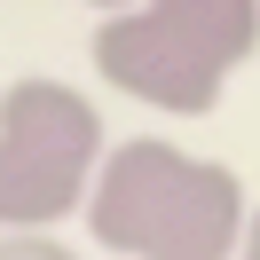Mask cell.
Wrapping results in <instances>:
<instances>
[{"mask_svg":"<svg viewBox=\"0 0 260 260\" xmlns=\"http://www.w3.org/2000/svg\"><path fill=\"white\" fill-rule=\"evenodd\" d=\"M103 111L71 79H16L0 95V229L40 237L95 197Z\"/></svg>","mask_w":260,"mask_h":260,"instance_id":"3957f363","label":"cell"},{"mask_svg":"<svg viewBox=\"0 0 260 260\" xmlns=\"http://www.w3.org/2000/svg\"><path fill=\"white\" fill-rule=\"evenodd\" d=\"M87 229L126 260H237L244 252V181L174 142H111L87 197Z\"/></svg>","mask_w":260,"mask_h":260,"instance_id":"6da1fadb","label":"cell"},{"mask_svg":"<svg viewBox=\"0 0 260 260\" xmlns=\"http://www.w3.org/2000/svg\"><path fill=\"white\" fill-rule=\"evenodd\" d=\"M0 260H79V252H71V244H55L48 229H40V237H0Z\"/></svg>","mask_w":260,"mask_h":260,"instance_id":"277c9868","label":"cell"},{"mask_svg":"<svg viewBox=\"0 0 260 260\" xmlns=\"http://www.w3.org/2000/svg\"><path fill=\"white\" fill-rule=\"evenodd\" d=\"M260 48V0H142L95 32V71L118 95L174 118H205L221 79Z\"/></svg>","mask_w":260,"mask_h":260,"instance_id":"7a4b0ae2","label":"cell"},{"mask_svg":"<svg viewBox=\"0 0 260 260\" xmlns=\"http://www.w3.org/2000/svg\"><path fill=\"white\" fill-rule=\"evenodd\" d=\"M95 8H111V16H118V8H126V0H95Z\"/></svg>","mask_w":260,"mask_h":260,"instance_id":"8992f818","label":"cell"},{"mask_svg":"<svg viewBox=\"0 0 260 260\" xmlns=\"http://www.w3.org/2000/svg\"><path fill=\"white\" fill-rule=\"evenodd\" d=\"M237 260H260V205H252V229H244V252Z\"/></svg>","mask_w":260,"mask_h":260,"instance_id":"5b68a950","label":"cell"}]
</instances>
